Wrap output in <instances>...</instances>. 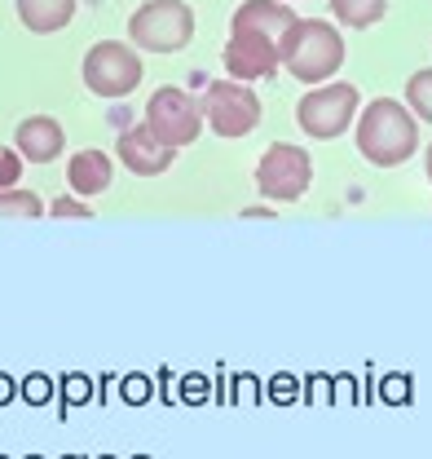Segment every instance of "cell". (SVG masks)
Here are the masks:
<instances>
[{
    "label": "cell",
    "mask_w": 432,
    "mask_h": 459,
    "mask_svg": "<svg viewBox=\"0 0 432 459\" xmlns=\"http://www.w3.org/2000/svg\"><path fill=\"white\" fill-rule=\"evenodd\" d=\"M84 84L98 98H128L133 89H142V54H137V45L98 40L84 54Z\"/></svg>",
    "instance_id": "5b68a950"
},
{
    "label": "cell",
    "mask_w": 432,
    "mask_h": 459,
    "mask_svg": "<svg viewBox=\"0 0 432 459\" xmlns=\"http://www.w3.org/2000/svg\"><path fill=\"white\" fill-rule=\"evenodd\" d=\"M419 151V119L406 102L376 98L358 115V155L376 169H397Z\"/></svg>",
    "instance_id": "6da1fadb"
},
{
    "label": "cell",
    "mask_w": 432,
    "mask_h": 459,
    "mask_svg": "<svg viewBox=\"0 0 432 459\" xmlns=\"http://www.w3.org/2000/svg\"><path fill=\"white\" fill-rule=\"evenodd\" d=\"M45 212V204H40V195L36 190H22V186H9V190H0V217H40Z\"/></svg>",
    "instance_id": "2e32d148"
},
{
    "label": "cell",
    "mask_w": 432,
    "mask_h": 459,
    "mask_svg": "<svg viewBox=\"0 0 432 459\" xmlns=\"http://www.w3.org/2000/svg\"><path fill=\"white\" fill-rule=\"evenodd\" d=\"M49 212H54V217H93V208H89V204H80V199H57Z\"/></svg>",
    "instance_id": "d6986e66"
},
{
    "label": "cell",
    "mask_w": 432,
    "mask_h": 459,
    "mask_svg": "<svg viewBox=\"0 0 432 459\" xmlns=\"http://www.w3.org/2000/svg\"><path fill=\"white\" fill-rule=\"evenodd\" d=\"M18 18L36 36H54L75 18V0H18Z\"/></svg>",
    "instance_id": "5bb4252c"
},
{
    "label": "cell",
    "mask_w": 432,
    "mask_h": 459,
    "mask_svg": "<svg viewBox=\"0 0 432 459\" xmlns=\"http://www.w3.org/2000/svg\"><path fill=\"white\" fill-rule=\"evenodd\" d=\"M424 172H428V181H432V142H428V155H424Z\"/></svg>",
    "instance_id": "cb8c5ba5"
},
{
    "label": "cell",
    "mask_w": 432,
    "mask_h": 459,
    "mask_svg": "<svg viewBox=\"0 0 432 459\" xmlns=\"http://www.w3.org/2000/svg\"><path fill=\"white\" fill-rule=\"evenodd\" d=\"M220 62H225L229 80H243V84L270 80L273 71L282 66L278 62V40L261 36V31H229V45H225Z\"/></svg>",
    "instance_id": "9c48e42d"
},
{
    "label": "cell",
    "mask_w": 432,
    "mask_h": 459,
    "mask_svg": "<svg viewBox=\"0 0 432 459\" xmlns=\"http://www.w3.org/2000/svg\"><path fill=\"white\" fill-rule=\"evenodd\" d=\"M278 62L300 84H326L344 66V40L323 18H296L287 36L278 40Z\"/></svg>",
    "instance_id": "7a4b0ae2"
},
{
    "label": "cell",
    "mask_w": 432,
    "mask_h": 459,
    "mask_svg": "<svg viewBox=\"0 0 432 459\" xmlns=\"http://www.w3.org/2000/svg\"><path fill=\"white\" fill-rule=\"evenodd\" d=\"M18 177H22V155H18V151H4V146H0V190L18 186Z\"/></svg>",
    "instance_id": "ac0fdd59"
},
{
    "label": "cell",
    "mask_w": 432,
    "mask_h": 459,
    "mask_svg": "<svg viewBox=\"0 0 432 459\" xmlns=\"http://www.w3.org/2000/svg\"><path fill=\"white\" fill-rule=\"evenodd\" d=\"M353 115H358V84H323L300 98L296 124L318 142H335L340 133H349Z\"/></svg>",
    "instance_id": "52a82bcc"
},
{
    "label": "cell",
    "mask_w": 432,
    "mask_h": 459,
    "mask_svg": "<svg viewBox=\"0 0 432 459\" xmlns=\"http://www.w3.org/2000/svg\"><path fill=\"white\" fill-rule=\"evenodd\" d=\"M309 181H314L309 151L287 146V142H273L270 151L261 155V164H256V190H261L265 199H273V204H296V199H305Z\"/></svg>",
    "instance_id": "ba28073f"
},
{
    "label": "cell",
    "mask_w": 432,
    "mask_h": 459,
    "mask_svg": "<svg viewBox=\"0 0 432 459\" xmlns=\"http://www.w3.org/2000/svg\"><path fill=\"white\" fill-rule=\"evenodd\" d=\"M13 146H18V155H22V160H31V164H49V160L62 155L66 137H62V124H57L54 115H31V119H22V124H18Z\"/></svg>",
    "instance_id": "7c38bea8"
},
{
    "label": "cell",
    "mask_w": 432,
    "mask_h": 459,
    "mask_svg": "<svg viewBox=\"0 0 432 459\" xmlns=\"http://www.w3.org/2000/svg\"><path fill=\"white\" fill-rule=\"evenodd\" d=\"M291 22H296V13L287 0H243L229 18V31H261L270 40H282Z\"/></svg>",
    "instance_id": "8fae6325"
},
{
    "label": "cell",
    "mask_w": 432,
    "mask_h": 459,
    "mask_svg": "<svg viewBox=\"0 0 432 459\" xmlns=\"http://www.w3.org/2000/svg\"><path fill=\"white\" fill-rule=\"evenodd\" d=\"M0 398H9V380H0Z\"/></svg>",
    "instance_id": "d4e9b609"
},
{
    "label": "cell",
    "mask_w": 432,
    "mask_h": 459,
    "mask_svg": "<svg viewBox=\"0 0 432 459\" xmlns=\"http://www.w3.org/2000/svg\"><path fill=\"white\" fill-rule=\"evenodd\" d=\"M203 124L212 128L216 137H247L261 124V98L256 89H247L243 80H212L203 89Z\"/></svg>",
    "instance_id": "277c9868"
},
{
    "label": "cell",
    "mask_w": 432,
    "mask_h": 459,
    "mask_svg": "<svg viewBox=\"0 0 432 459\" xmlns=\"http://www.w3.org/2000/svg\"><path fill=\"white\" fill-rule=\"evenodd\" d=\"M146 128L160 137L163 146H172V151H181V146H190L208 124H203V107L186 93V89H155L151 93V102H146Z\"/></svg>",
    "instance_id": "8992f818"
},
{
    "label": "cell",
    "mask_w": 432,
    "mask_h": 459,
    "mask_svg": "<svg viewBox=\"0 0 432 459\" xmlns=\"http://www.w3.org/2000/svg\"><path fill=\"white\" fill-rule=\"evenodd\" d=\"M406 107L415 119H428L432 124V71H415L410 84H406Z\"/></svg>",
    "instance_id": "e0dca14e"
},
{
    "label": "cell",
    "mask_w": 432,
    "mask_h": 459,
    "mask_svg": "<svg viewBox=\"0 0 432 459\" xmlns=\"http://www.w3.org/2000/svg\"><path fill=\"white\" fill-rule=\"evenodd\" d=\"M172 155H177V151L163 146L146 124L119 133V146H115V160L128 172H137V177H160V172H168L172 169Z\"/></svg>",
    "instance_id": "30bf717a"
},
{
    "label": "cell",
    "mask_w": 432,
    "mask_h": 459,
    "mask_svg": "<svg viewBox=\"0 0 432 459\" xmlns=\"http://www.w3.org/2000/svg\"><path fill=\"white\" fill-rule=\"evenodd\" d=\"M402 394H406V380H397V385H393V380H384V398H388V402L402 398Z\"/></svg>",
    "instance_id": "603a6c76"
},
{
    "label": "cell",
    "mask_w": 432,
    "mask_h": 459,
    "mask_svg": "<svg viewBox=\"0 0 432 459\" xmlns=\"http://www.w3.org/2000/svg\"><path fill=\"white\" fill-rule=\"evenodd\" d=\"M194 36V9L186 0H151L128 18V40L142 54H177Z\"/></svg>",
    "instance_id": "3957f363"
},
{
    "label": "cell",
    "mask_w": 432,
    "mask_h": 459,
    "mask_svg": "<svg viewBox=\"0 0 432 459\" xmlns=\"http://www.w3.org/2000/svg\"><path fill=\"white\" fill-rule=\"evenodd\" d=\"M124 394H128V398L137 402L142 394H151V385H142V380H128V385H124Z\"/></svg>",
    "instance_id": "7402d4cb"
},
{
    "label": "cell",
    "mask_w": 432,
    "mask_h": 459,
    "mask_svg": "<svg viewBox=\"0 0 432 459\" xmlns=\"http://www.w3.org/2000/svg\"><path fill=\"white\" fill-rule=\"evenodd\" d=\"M45 394H49V385H45V380H27V398H45Z\"/></svg>",
    "instance_id": "44dd1931"
},
{
    "label": "cell",
    "mask_w": 432,
    "mask_h": 459,
    "mask_svg": "<svg viewBox=\"0 0 432 459\" xmlns=\"http://www.w3.org/2000/svg\"><path fill=\"white\" fill-rule=\"evenodd\" d=\"M331 13H335L344 27L367 31V27H376L379 18L388 13V0H331Z\"/></svg>",
    "instance_id": "9a60e30c"
},
{
    "label": "cell",
    "mask_w": 432,
    "mask_h": 459,
    "mask_svg": "<svg viewBox=\"0 0 432 459\" xmlns=\"http://www.w3.org/2000/svg\"><path fill=\"white\" fill-rule=\"evenodd\" d=\"M186 394H190L194 402L208 398V380H199V376H194V380H186Z\"/></svg>",
    "instance_id": "ffe728a7"
},
{
    "label": "cell",
    "mask_w": 432,
    "mask_h": 459,
    "mask_svg": "<svg viewBox=\"0 0 432 459\" xmlns=\"http://www.w3.org/2000/svg\"><path fill=\"white\" fill-rule=\"evenodd\" d=\"M115 177V160L107 151H80L75 160H66V186L75 195H102Z\"/></svg>",
    "instance_id": "4fadbf2b"
}]
</instances>
